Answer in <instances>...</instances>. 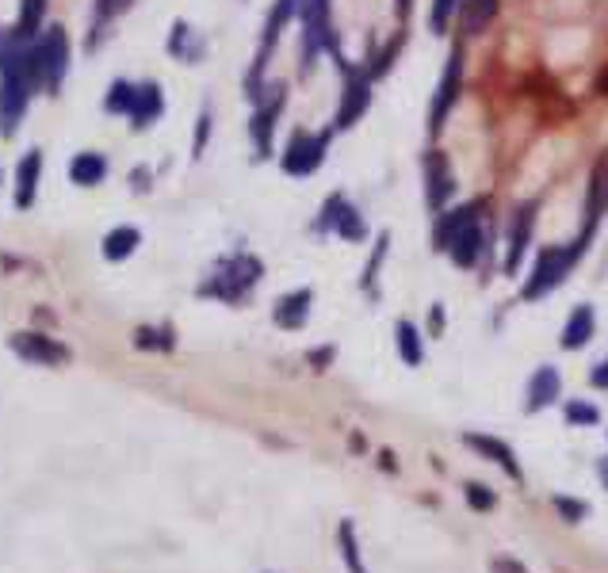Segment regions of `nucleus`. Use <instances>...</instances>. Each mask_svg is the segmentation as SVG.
I'll return each instance as SVG.
<instances>
[{"instance_id": "obj_1", "label": "nucleus", "mask_w": 608, "mask_h": 573, "mask_svg": "<svg viewBox=\"0 0 608 573\" xmlns=\"http://www.w3.org/2000/svg\"><path fill=\"white\" fill-rule=\"evenodd\" d=\"M261 279V260L257 256H230L218 264V272L211 276V283H203V295H215V298H226V302H238L253 283Z\"/></svg>"}, {"instance_id": "obj_2", "label": "nucleus", "mask_w": 608, "mask_h": 573, "mask_svg": "<svg viewBox=\"0 0 608 573\" xmlns=\"http://www.w3.org/2000/svg\"><path fill=\"white\" fill-rule=\"evenodd\" d=\"M578 256H582L578 245H570V249H563V245L543 249L540 260H536V268H532V279L524 283V298H540V295H547L551 287H559V283L570 276V268L578 264Z\"/></svg>"}, {"instance_id": "obj_3", "label": "nucleus", "mask_w": 608, "mask_h": 573, "mask_svg": "<svg viewBox=\"0 0 608 573\" xmlns=\"http://www.w3.org/2000/svg\"><path fill=\"white\" fill-rule=\"evenodd\" d=\"M459 92H463V46L456 43L452 54H448V65H444V77H440V85H436L433 104H429V134H440V130H444V119L452 115Z\"/></svg>"}, {"instance_id": "obj_4", "label": "nucleus", "mask_w": 608, "mask_h": 573, "mask_svg": "<svg viewBox=\"0 0 608 573\" xmlns=\"http://www.w3.org/2000/svg\"><path fill=\"white\" fill-rule=\"evenodd\" d=\"M326 153H329V130H322V134L299 130V134L291 138V146H287L280 165L287 176H310V172L322 169Z\"/></svg>"}, {"instance_id": "obj_5", "label": "nucleus", "mask_w": 608, "mask_h": 573, "mask_svg": "<svg viewBox=\"0 0 608 573\" xmlns=\"http://www.w3.org/2000/svg\"><path fill=\"white\" fill-rule=\"evenodd\" d=\"M318 234H337L345 237V241H364V237H368V226H364L360 211L348 203V195L333 191L326 199V207H322V218H318Z\"/></svg>"}, {"instance_id": "obj_6", "label": "nucleus", "mask_w": 608, "mask_h": 573, "mask_svg": "<svg viewBox=\"0 0 608 573\" xmlns=\"http://www.w3.org/2000/svg\"><path fill=\"white\" fill-rule=\"evenodd\" d=\"M368 107H371V81L364 73L348 69L345 92H341V104H337V115H333V130H352L364 119Z\"/></svg>"}, {"instance_id": "obj_7", "label": "nucleus", "mask_w": 608, "mask_h": 573, "mask_svg": "<svg viewBox=\"0 0 608 573\" xmlns=\"http://www.w3.org/2000/svg\"><path fill=\"white\" fill-rule=\"evenodd\" d=\"M608 211V161H601L586 184V218H582V234H578V249H586V241L593 237V230L601 226V218Z\"/></svg>"}, {"instance_id": "obj_8", "label": "nucleus", "mask_w": 608, "mask_h": 573, "mask_svg": "<svg viewBox=\"0 0 608 573\" xmlns=\"http://www.w3.org/2000/svg\"><path fill=\"white\" fill-rule=\"evenodd\" d=\"M456 195V176H452V165H448V157L433 149L429 157H425V203L433 207V211H444V203Z\"/></svg>"}, {"instance_id": "obj_9", "label": "nucleus", "mask_w": 608, "mask_h": 573, "mask_svg": "<svg viewBox=\"0 0 608 573\" xmlns=\"http://www.w3.org/2000/svg\"><path fill=\"white\" fill-rule=\"evenodd\" d=\"M12 352L27 363H43V367H58L69 360V348L58 340L43 337V333H16L12 337Z\"/></svg>"}, {"instance_id": "obj_10", "label": "nucleus", "mask_w": 608, "mask_h": 573, "mask_svg": "<svg viewBox=\"0 0 608 573\" xmlns=\"http://www.w3.org/2000/svg\"><path fill=\"white\" fill-rule=\"evenodd\" d=\"M563 394V375L551 367V363H543L532 371V379H528V390H524V409L528 413H540L547 405L555 402Z\"/></svg>"}, {"instance_id": "obj_11", "label": "nucleus", "mask_w": 608, "mask_h": 573, "mask_svg": "<svg viewBox=\"0 0 608 573\" xmlns=\"http://www.w3.org/2000/svg\"><path fill=\"white\" fill-rule=\"evenodd\" d=\"M482 249H486L482 222H478V218H471V222H467V226H463V230L448 241V249H444V253L452 256V264H459V268H475L478 256H482Z\"/></svg>"}, {"instance_id": "obj_12", "label": "nucleus", "mask_w": 608, "mask_h": 573, "mask_svg": "<svg viewBox=\"0 0 608 573\" xmlns=\"http://www.w3.org/2000/svg\"><path fill=\"white\" fill-rule=\"evenodd\" d=\"M463 444L475 447L478 455H486L490 463H498V467L505 470L513 482H521V478H524L521 463H517V455H513V447H509V444H501V440H494V436H475V432H471V436H463Z\"/></svg>"}, {"instance_id": "obj_13", "label": "nucleus", "mask_w": 608, "mask_h": 573, "mask_svg": "<svg viewBox=\"0 0 608 573\" xmlns=\"http://www.w3.org/2000/svg\"><path fill=\"white\" fill-rule=\"evenodd\" d=\"M39 46H43L46 81H50V85H58V81L66 77V69H69V39H66V31H62V27L46 31V39Z\"/></svg>"}, {"instance_id": "obj_14", "label": "nucleus", "mask_w": 608, "mask_h": 573, "mask_svg": "<svg viewBox=\"0 0 608 573\" xmlns=\"http://www.w3.org/2000/svg\"><path fill=\"white\" fill-rule=\"evenodd\" d=\"M593 329H597V314H593V306H574L570 310V318L563 325V348L566 352H578V348H586L589 340H593Z\"/></svg>"}, {"instance_id": "obj_15", "label": "nucleus", "mask_w": 608, "mask_h": 573, "mask_svg": "<svg viewBox=\"0 0 608 573\" xmlns=\"http://www.w3.org/2000/svg\"><path fill=\"white\" fill-rule=\"evenodd\" d=\"M310 306H314V291L310 287H299V291H291V295H283L276 302V325L283 329H303L306 314H310Z\"/></svg>"}, {"instance_id": "obj_16", "label": "nucleus", "mask_w": 608, "mask_h": 573, "mask_svg": "<svg viewBox=\"0 0 608 573\" xmlns=\"http://www.w3.org/2000/svg\"><path fill=\"white\" fill-rule=\"evenodd\" d=\"M283 100H287V92H283V85H280L276 88V96H272L268 104H261L257 119H253V142H257V153H261V157L272 153V127H276V115L283 111Z\"/></svg>"}, {"instance_id": "obj_17", "label": "nucleus", "mask_w": 608, "mask_h": 573, "mask_svg": "<svg viewBox=\"0 0 608 573\" xmlns=\"http://www.w3.org/2000/svg\"><path fill=\"white\" fill-rule=\"evenodd\" d=\"M532 226H536V207H524L517 211V222H513V234H509V256H505V272L513 276L521 268V256L532 241Z\"/></svg>"}, {"instance_id": "obj_18", "label": "nucleus", "mask_w": 608, "mask_h": 573, "mask_svg": "<svg viewBox=\"0 0 608 573\" xmlns=\"http://www.w3.org/2000/svg\"><path fill=\"white\" fill-rule=\"evenodd\" d=\"M478 214H482V203H463L456 211L436 214V249H448V241H452L471 218H478Z\"/></svg>"}, {"instance_id": "obj_19", "label": "nucleus", "mask_w": 608, "mask_h": 573, "mask_svg": "<svg viewBox=\"0 0 608 573\" xmlns=\"http://www.w3.org/2000/svg\"><path fill=\"white\" fill-rule=\"evenodd\" d=\"M39 172H43V157L31 149L20 161V188H16V207H31L35 203V188H39Z\"/></svg>"}, {"instance_id": "obj_20", "label": "nucleus", "mask_w": 608, "mask_h": 573, "mask_svg": "<svg viewBox=\"0 0 608 573\" xmlns=\"http://www.w3.org/2000/svg\"><path fill=\"white\" fill-rule=\"evenodd\" d=\"M69 176H73V184L92 188V184H100V180L108 176V161H104L100 153H77L73 165H69Z\"/></svg>"}, {"instance_id": "obj_21", "label": "nucleus", "mask_w": 608, "mask_h": 573, "mask_svg": "<svg viewBox=\"0 0 608 573\" xmlns=\"http://www.w3.org/2000/svg\"><path fill=\"white\" fill-rule=\"evenodd\" d=\"M394 348H398L402 363H410V367H421V360H425L421 333H417V325H413V321H398V325H394Z\"/></svg>"}, {"instance_id": "obj_22", "label": "nucleus", "mask_w": 608, "mask_h": 573, "mask_svg": "<svg viewBox=\"0 0 608 573\" xmlns=\"http://www.w3.org/2000/svg\"><path fill=\"white\" fill-rule=\"evenodd\" d=\"M165 111V96H161V85H142L138 88V100H134V127H150L153 119Z\"/></svg>"}, {"instance_id": "obj_23", "label": "nucleus", "mask_w": 608, "mask_h": 573, "mask_svg": "<svg viewBox=\"0 0 608 573\" xmlns=\"http://www.w3.org/2000/svg\"><path fill=\"white\" fill-rule=\"evenodd\" d=\"M138 241H142V234H138L134 226H119V230H111V234L104 237V256H108V260H127V256L138 249Z\"/></svg>"}, {"instance_id": "obj_24", "label": "nucleus", "mask_w": 608, "mask_h": 573, "mask_svg": "<svg viewBox=\"0 0 608 573\" xmlns=\"http://www.w3.org/2000/svg\"><path fill=\"white\" fill-rule=\"evenodd\" d=\"M43 12H46V0H23L20 8V23H16V39L20 43H31L35 35H39V23H43Z\"/></svg>"}, {"instance_id": "obj_25", "label": "nucleus", "mask_w": 608, "mask_h": 573, "mask_svg": "<svg viewBox=\"0 0 608 573\" xmlns=\"http://www.w3.org/2000/svg\"><path fill=\"white\" fill-rule=\"evenodd\" d=\"M337 543H341L348 573H368L364 570V562H360V543H356V528H352V520H341V528H337Z\"/></svg>"}, {"instance_id": "obj_26", "label": "nucleus", "mask_w": 608, "mask_h": 573, "mask_svg": "<svg viewBox=\"0 0 608 573\" xmlns=\"http://www.w3.org/2000/svg\"><path fill=\"white\" fill-rule=\"evenodd\" d=\"M459 4H463V0H433V4H429V27H433L436 35L448 31V23H452Z\"/></svg>"}, {"instance_id": "obj_27", "label": "nucleus", "mask_w": 608, "mask_h": 573, "mask_svg": "<svg viewBox=\"0 0 608 573\" xmlns=\"http://www.w3.org/2000/svg\"><path fill=\"white\" fill-rule=\"evenodd\" d=\"M134 100H138V88L127 85V81H115L108 92V111H134Z\"/></svg>"}, {"instance_id": "obj_28", "label": "nucleus", "mask_w": 608, "mask_h": 573, "mask_svg": "<svg viewBox=\"0 0 608 573\" xmlns=\"http://www.w3.org/2000/svg\"><path fill=\"white\" fill-rule=\"evenodd\" d=\"M494 12H498V0H471V4H467V23H471V35H478Z\"/></svg>"}, {"instance_id": "obj_29", "label": "nucleus", "mask_w": 608, "mask_h": 573, "mask_svg": "<svg viewBox=\"0 0 608 573\" xmlns=\"http://www.w3.org/2000/svg\"><path fill=\"white\" fill-rule=\"evenodd\" d=\"M566 421H570V425H597L601 413H597V405L589 402H570L566 405Z\"/></svg>"}, {"instance_id": "obj_30", "label": "nucleus", "mask_w": 608, "mask_h": 573, "mask_svg": "<svg viewBox=\"0 0 608 573\" xmlns=\"http://www.w3.org/2000/svg\"><path fill=\"white\" fill-rule=\"evenodd\" d=\"M463 497L471 501V509L478 512H490L494 505H498V497H494V489H486V486H478V482H471V486L463 489Z\"/></svg>"}, {"instance_id": "obj_31", "label": "nucleus", "mask_w": 608, "mask_h": 573, "mask_svg": "<svg viewBox=\"0 0 608 573\" xmlns=\"http://www.w3.org/2000/svg\"><path fill=\"white\" fill-rule=\"evenodd\" d=\"M387 241H391L387 234L375 241V256H371L368 268H364V291H375V279H379V264H383V256H387Z\"/></svg>"}, {"instance_id": "obj_32", "label": "nucleus", "mask_w": 608, "mask_h": 573, "mask_svg": "<svg viewBox=\"0 0 608 573\" xmlns=\"http://www.w3.org/2000/svg\"><path fill=\"white\" fill-rule=\"evenodd\" d=\"M551 505L563 512L566 524H578V520H586L589 505H582V501H570V497H551Z\"/></svg>"}, {"instance_id": "obj_33", "label": "nucleus", "mask_w": 608, "mask_h": 573, "mask_svg": "<svg viewBox=\"0 0 608 573\" xmlns=\"http://www.w3.org/2000/svg\"><path fill=\"white\" fill-rule=\"evenodd\" d=\"M138 348H173V337H169V329H161V333L138 329Z\"/></svg>"}, {"instance_id": "obj_34", "label": "nucleus", "mask_w": 608, "mask_h": 573, "mask_svg": "<svg viewBox=\"0 0 608 573\" xmlns=\"http://www.w3.org/2000/svg\"><path fill=\"white\" fill-rule=\"evenodd\" d=\"M589 386H597V390H608V356L593 371H589Z\"/></svg>"}, {"instance_id": "obj_35", "label": "nucleus", "mask_w": 608, "mask_h": 573, "mask_svg": "<svg viewBox=\"0 0 608 573\" xmlns=\"http://www.w3.org/2000/svg\"><path fill=\"white\" fill-rule=\"evenodd\" d=\"M207 130H211V111H203L199 115V130H196V157L203 153V146H207Z\"/></svg>"}, {"instance_id": "obj_36", "label": "nucleus", "mask_w": 608, "mask_h": 573, "mask_svg": "<svg viewBox=\"0 0 608 573\" xmlns=\"http://www.w3.org/2000/svg\"><path fill=\"white\" fill-rule=\"evenodd\" d=\"M429 329H433V337H440V329H444V310L440 306L429 310Z\"/></svg>"}, {"instance_id": "obj_37", "label": "nucleus", "mask_w": 608, "mask_h": 573, "mask_svg": "<svg viewBox=\"0 0 608 573\" xmlns=\"http://www.w3.org/2000/svg\"><path fill=\"white\" fill-rule=\"evenodd\" d=\"M601 478H605V486H608V463H601Z\"/></svg>"}]
</instances>
